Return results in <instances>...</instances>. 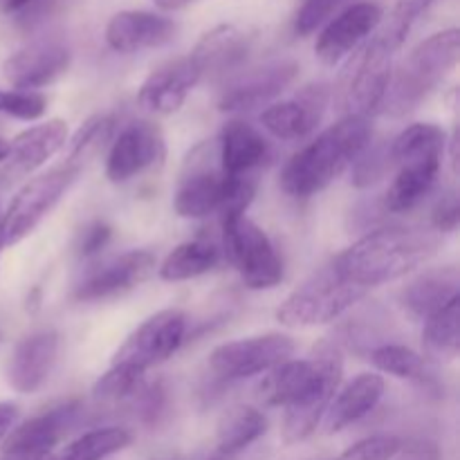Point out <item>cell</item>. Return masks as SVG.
<instances>
[{"instance_id":"f907efd6","label":"cell","mask_w":460,"mask_h":460,"mask_svg":"<svg viewBox=\"0 0 460 460\" xmlns=\"http://www.w3.org/2000/svg\"><path fill=\"white\" fill-rule=\"evenodd\" d=\"M39 460H58V456H54V454H45V456H40Z\"/></svg>"},{"instance_id":"c3c4849f","label":"cell","mask_w":460,"mask_h":460,"mask_svg":"<svg viewBox=\"0 0 460 460\" xmlns=\"http://www.w3.org/2000/svg\"><path fill=\"white\" fill-rule=\"evenodd\" d=\"M7 155H9V142L0 137V162L7 160Z\"/></svg>"},{"instance_id":"8992f818","label":"cell","mask_w":460,"mask_h":460,"mask_svg":"<svg viewBox=\"0 0 460 460\" xmlns=\"http://www.w3.org/2000/svg\"><path fill=\"white\" fill-rule=\"evenodd\" d=\"M368 295L367 288L350 283L337 272L335 265H326L296 288L277 310V319L288 328H310L340 319L346 310Z\"/></svg>"},{"instance_id":"7dc6e473","label":"cell","mask_w":460,"mask_h":460,"mask_svg":"<svg viewBox=\"0 0 460 460\" xmlns=\"http://www.w3.org/2000/svg\"><path fill=\"white\" fill-rule=\"evenodd\" d=\"M153 3H155V7H160L162 12H178V9L193 4L196 0H153Z\"/></svg>"},{"instance_id":"74e56055","label":"cell","mask_w":460,"mask_h":460,"mask_svg":"<svg viewBox=\"0 0 460 460\" xmlns=\"http://www.w3.org/2000/svg\"><path fill=\"white\" fill-rule=\"evenodd\" d=\"M349 3V0H304L299 4L295 13V34L301 39H308V36L317 34L332 16L341 12V7Z\"/></svg>"},{"instance_id":"44dd1931","label":"cell","mask_w":460,"mask_h":460,"mask_svg":"<svg viewBox=\"0 0 460 460\" xmlns=\"http://www.w3.org/2000/svg\"><path fill=\"white\" fill-rule=\"evenodd\" d=\"M58 358V335L39 331L21 340L7 364V382L16 394L31 395L48 382Z\"/></svg>"},{"instance_id":"ee69618b","label":"cell","mask_w":460,"mask_h":460,"mask_svg":"<svg viewBox=\"0 0 460 460\" xmlns=\"http://www.w3.org/2000/svg\"><path fill=\"white\" fill-rule=\"evenodd\" d=\"M460 220V205L456 191H447L438 200V205L434 207V214H431V225H434V232L438 234H452L456 232Z\"/></svg>"},{"instance_id":"8fae6325","label":"cell","mask_w":460,"mask_h":460,"mask_svg":"<svg viewBox=\"0 0 460 460\" xmlns=\"http://www.w3.org/2000/svg\"><path fill=\"white\" fill-rule=\"evenodd\" d=\"M295 353L292 337L281 332L247 337V340L227 341L211 350L209 367L220 380L236 382L247 377L270 373L279 364L288 362Z\"/></svg>"},{"instance_id":"5b68a950","label":"cell","mask_w":460,"mask_h":460,"mask_svg":"<svg viewBox=\"0 0 460 460\" xmlns=\"http://www.w3.org/2000/svg\"><path fill=\"white\" fill-rule=\"evenodd\" d=\"M460 58V31L456 27L438 31L411 49L407 61L391 76L385 111L400 117L418 106L454 67Z\"/></svg>"},{"instance_id":"30bf717a","label":"cell","mask_w":460,"mask_h":460,"mask_svg":"<svg viewBox=\"0 0 460 460\" xmlns=\"http://www.w3.org/2000/svg\"><path fill=\"white\" fill-rule=\"evenodd\" d=\"M187 337V314L182 310H160L139 328H135L124 344L112 355L111 367H126L146 373L173 358Z\"/></svg>"},{"instance_id":"1f68e13d","label":"cell","mask_w":460,"mask_h":460,"mask_svg":"<svg viewBox=\"0 0 460 460\" xmlns=\"http://www.w3.org/2000/svg\"><path fill=\"white\" fill-rule=\"evenodd\" d=\"M133 443V434L124 427H99L72 440L58 460H106L124 452Z\"/></svg>"},{"instance_id":"277c9868","label":"cell","mask_w":460,"mask_h":460,"mask_svg":"<svg viewBox=\"0 0 460 460\" xmlns=\"http://www.w3.org/2000/svg\"><path fill=\"white\" fill-rule=\"evenodd\" d=\"M254 193V178L225 175L218 164V144L205 142L184 162L173 207L180 218H207L211 214L247 211Z\"/></svg>"},{"instance_id":"836d02e7","label":"cell","mask_w":460,"mask_h":460,"mask_svg":"<svg viewBox=\"0 0 460 460\" xmlns=\"http://www.w3.org/2000/svg\"><path fill=\"white\" fill-rule=\"evenodd\" d=\"M112 128H115V117L112 115H93L79 126L72 139H67V162L75 166H84L88 157L99 153V148L111 142Z\"/></svg>"},{"instance_id":"d6a6232c","label":"cell","mask_w":460,"mask_h":460,"mask_svg":"<svg viewBox=\"0 0 460 460\" xmlns=\"http://www.w3.org/2000/svg\"><path fill=\"white\" fill-rule=\"evenodd\" d=\"M445 146H447V135H445L440 126L411 124L389 144L391 166L400 164V162L409 160V157L431 155V153L445 155Z\"/></svg>"},{"instance_id":"f546056e","label":"cell","mask_w":460,"mask_h":460,"mask_svg":"<svg viewBox=\"0 0 460 460\" xmlns=\"http://www.w3.org/2000/svg\"><path fill=\"white\" fill-rule=\"evenodd\" d=\"M220 263V250L209 241H187L175 247L157 268L162 281H191Z\"/></svg>"},{"instance_id":"d4e9b609","label":"cell","mask_w":460,"mask_h":460,"mask_svg":"<svg viewBox=\"0 0 460 460\" xmlns=\"http://www.w3.org/2000/svg\"><path fill=\"white\" fill-rule=\"evenodd\" d=\"M218 164L229 178L252 175L270 155V144L259 130L243 119L225 124L218 142Z\"/></svg>"},{"instance_id":"d6986e66","label":"cell","mask_w":460,"mask_h":460,"mask_svg":"<svg viewBox=\"0 0 460 460\" xmlns=\"http://www.w3.org/2000/svg\"><path fill=\"white\" fill-rule=\"evenodd\" d=\"M200 79L202 75L191 57L175 58L146 76L139 88L137 102L153 115H173L184 106L189 93L200 84Z\"/></svg>"},{"instance_id":"7a4b0ae2","label":"cell","mask_w":460,"mask_h":460,"mask_svg":"<svg viewBox=\"0 0 460 460\" xmlns=\"http://www.w3.org/2000/svg\"><path fill=\"white\" fill-rule=\"evenodd\" d=\"M440 236L422 227H380L341 252L332 265L337 272L359 288L395 281L438 254Z\"/></svg>"},{"instance_id":"83f0119b","label":"cell","mask_w":460,"mask_h":460,"mask_svg":"<svg viewBox=\"0 0 460 460\" xmlns=\"http://www.w3.org/2000/svg\"><path fill=\"white\" fill-rule=\"evenodd\" d=\"M265 431H268V418L259 409L247 404L227 409L216 429V454L225 458L236 456L263 438Z\"/></svg>"},{"instance_id":"3957f363","label":"cell","mask_w":460,"mask_h":460,"mask_svg":"<svg viewBox=\"0 0 460 460\" xmlns=\"http://www.w3.org/2000/svg\"><path fill=\"white\" fill-rule=\"evenodd\" d=\"M371 137V119L341 117L288 160L281 171L283 191L292 198L317 196L353 166Z\"/></svg>"},{"instance_id":"5bb4252c","label":"cell","mask_w":460,"mask_h":460,"mask_svg":"<svg viewBox=\"0 0 460 460\" xmlns=\"http://www.w3.org/2000/svg\"><path fill=\"white\" fill-rule=\"evenodd\" d=\"M382 18H385V12L380 4L371 0L349 4L319 30L314 54L326 66H337L355 49L362 48L364 40L382 25Z\"/></svg>"},{"instance_id":"e0dca14e","label":"cell","mask_w":460,"mask_h":460,"mask_svg":"<svg viewBox=\"0 0 460 460\" xmlns=\"http://www.w3.org/2000/svg\"><path fill=\"white\" fill-rule=\"evenodd\" d=\"M72 52L66 43L57 39L34 40L7 57L3 75L13 90L40 93L70 70Z\"/></svg>"},{"instance_id":"f35d334b","label":"cell","mask_w":460,"mask_h":460,"mask_svg":"<svg viewBox=\"0 0 460 460\" xmlns=\"http://www.w3.org/2000/svg\"><path fill=\"white\" fill-rule=\"evenodd\" d=\"M0 112L22 121H36L48 112V97L31 90H0Z\"/></svg>"},{"instance_id":"9c48e42d","label":"cell","mask_w":460,"mask_h":460,"mask_svg":"<svg viewBox=\"0 0 460 460\" xmlns=\"http://www.w3.org/2000/svg\"><path fill=\"white\" fill-rule=\"evenodd\" d=\"M225 250L250 290H272L283 281V261L268 234L245 211L223 214Z\"/></svg>"},{"instance_id":"484cf974","label":"cell","mask_w":460,"mask_h":460,"mask_svg":"<svg viewBox=\"0 0 460 460\" xmlns=\"http://www.w3.org/2000/svg\"><path fill=\"white\" fill-rule=\"evenodd\" d=\"M382 395H385V380H382V376H377V373H362V376H358L335 394L326 416H323V431L332 436L359 422L380 404Z\"/></svg>"},{"instance_id":"ab89813d","label":"cell","mask_w":460,"mask_h":460,"mask_svg":"<svg viewBox=\"0 0 460 460\" xmlns=\"http://www.w3.org/2000/svg\"><path fill=\"white\" fill-rule=\"evenodd\" d=\"M54 4L57 0H0V16L13 18L22 30H31L49 16Z\"/></svg>"},{"instance_id":"6da1fadb","label":"cell","mask_w":460,"mask_h":460,"mask_svg":"<svg viewBox=\"0 0 460 460\" xmlns=\"http://www.w3.org/2000/svg\"><path fill=\"white\" fill-rule=\"evenodd\" d=\"M341 376L344 355L340 344L331 340L319 341L310 359H288L270 371L261 391L270 407L286 409L283 443H304L317 431L340 391Z\"/></svg>"},{"instance_id":"ffe728a7","label":"cell","mask_w":460,"mask_h":460,"mask_svg":"<svg viewBox=\"0 0 460 460\" xmlns=\"http://www.w3.org/2000/svg\"><path fill=\"white\" fill-rule=\"evenodd\" d=\"M178 34L171 18L153 12H117L106 25L108 48L119 54H137L144 49L164 48Z\"/></svg>"},{"instance_id":"f1b7e54d","label":"cell","mask_w":460,"mask_h":460,"mask_svg":"<svg viewBox=\"0 0 460 460\" xmlns=\"http://www.w3.org/2000/svg\"><path fill=\"white\" fill-rule=\"evenodd\" d=\"M422 358L431 362H454L460 350V296L431 314L422 331Z\"/></svg>"},{"instance_id":"ac0fdd59","label":"cell","mask_w":460,"mask_h":460,"mask_svg":"<svg viewBox=\"0 0 460 460\" xmlns=\"http://www.w3.org/2000/svg\"><path fill=\"white\" fill-rule=\"evenodd\" d=\"M331 103V88L326 84H310L288 102L272 103L261 112V124L277 139H304L322 124Z\"/></svg>"},{"instance_id":"60d3db41","label":"cell","mask_w":460,"mask_h":460,"mask_svg":"<svg viewBox=\"0 0 460 460\" xmlns=\"http://www.w3.org/2000/svg\"><path fill=\"white\" fill-rule=\"evenodd\" d=\"M400 447H402V440L398 436L377 434L355 443L337 460H391Z\"/></svg>"},{"instance_id":"7bdbcfd3","label":"cell","mask_w":460,"mask_h":460,"mask_svg":"<svg viewBox=\"0 0 460 460\" xmlns=\"http://www.w3.org/2000/svg\"><path fill=\"white\" fill-rule=\"evenodd\" d=\"M135 400L139 402V418H142L146 425H155L166 409L164 385H162V382H155V385H144L142 391L135 395Z\"/></svg>"},{"instance_id":"7402d4cb","label":"cell","mask_w":460,"mask_h":460,"mask_svg":"<svg viewBox=\"0 0 460 460\" xmlns=\"http://www.w3.org/2000/svg\"><path fill=\"white\" fill-rule=\"evenodd\" d=\"M67 144V124L63 119H49L22 130L9 142V155L4 160L7 180L25 178L48 164Z\"/></svg>"},{"instance_id":"9a60e30c","label":"cell","mask_w":460,"mask_h":460,"mask_svg":"<svg viewBox=\"0 0 460 460\" xmlns=\"http://www.w3.org/2000/svg\"><path fill=\"white\" fill-rule=\"evenodd\" d=\"M166 157L164 135L151 121H133L111 144L106 157V178L121 184L135 175L162 164Z\"/></svg>"},{"instance_id":"8d00e7d4","label":"cell","mask_w":460,"mask_h":460,"mask_svg":"<svg viewBox=\"0 0 460 460\" xmlns=\"http://www.w3.org/2000/svg\"><path fill=\"white\" fill-rule=\"evenodd\" d=\"M391 171L389 144L385 142H368L364 151L359 153L358 160L353 162V184L359 189L373 187L380 182Z\"/></svg>"},{"instance_id":"2e32d148","label":"cell","mask_w":460,"mask_h":460,"mask_svg":"<svg viewBox=\"0 0 460 460\" xmlns=\"http://www.w3.org/2000/svg\"><path fill=\"white\" fill-rule=\"evenodd\" d=\"M157 261L151 252L133 250L117 259L106 261L85 274L84 281L75 288V299L81 304L108 301L135 290L153 277Z\"/></svg>"},{"instance_id":"d590c367","label":"cell","mask_w":460,"mask_h":460,"mask_svg":"<svg viewBox=\"0 0 460 460\" xmlns=\"http://www.w3.org/2000/svg\"><path fill=\"white\" fill-rule=\"evenodd\" d=\"M146 373H137L126 367H111L93 386L94 400L102 402H119V400L135 398L146 385Z\"/></svg>"},{"instance_id":"ba28073f","label":"cell","mask_w":460,"mask_h":460,"mask_svg":"<svg viewBox=\"0 0 460 460\" xmlns=\"http://www.w3.org/2000/svg\"><path fill=\"white\" fill-rule=\"evenodd\" d=\"M79 166L63 162V164L52 166L43 173L27 180L16 196L12 198L7 209L3 211V243L4 247L18 245L25 241L49 214L54 207L61 202V198L70 191L72 184L79 178Z\"/></svg>"},{"instance_id":"4316f807","label":"cell","mask_w":460,"mask_h":460,"mask_svg":"<svg viewBox=\"0 0 460 460\" xmlns=\"http://www.w3.org/2000/svg\"><path fill=\"white\" fill-rule=\"evenodd\" d=\"M247 52H250V36L238 30L236 25L223 22V25H216L205 31L189 57L205 76L236 70L247 58Z\"/></svg>"},{"instance_id":"603a6c76","label":"cell","mask_w":460,"mask_h":460,"mask_svg":"<svg viewBox=\"0 0 460 460\" xmlns=\"http://www.w3.org/2000/svg\"><path fill=\"white\" fill-rule=\"evenodd\" d=\"M440 164H443V155L438 153L409 157V160L395 164L398 173L382 198V207L386 214H404V211L416 209L434 189Z\"/></svg>"},{"instance_id":"b9f144b4","label":"cell","mask_w":460,"mask_h":460,"mask_svg":"<svg viewBox=\"0 0 460 460\" xmlns=\"http://www.w3.org/2000/svg\"><path fill=\"white\" fill-rule=\"evenodd\" d=\"M112 238V227L103 220H93V223L85 225L79 232L76 238V254L90 259V256H97L99 252L106 250L108 243Z\"/></svg>"},{"instance_id":"e575fe53","label":"cell","mask_w":460,"mask_h":460,"mask_svg":"<svg viewBox=\"0 0 460 460\" xmlns=\"http://www.w3.org/2000/svg\"><path fill=\"white\" fill-rule=\"evenodd\" d=\"M434 0H395L394 9L389 13V21H386L385 30L380 31V39L389 45L394 52H398L402 48V43L407 40L409 31L413 30L418 21L425 16L427 9L431 7Z\"/></svg>"},{"instance_id":"52a82bcc","label":"cell","mask_w":460,"mask_h":460,"mask_svg":"<svg viewBox=\"0 0 460 460\" xmlns=\"http://www.w3.org/2000/svg\"><path fill=\"white\" fill-rule=\"evenodd\" d=\"M394 54L380 36L355 49L337 85L335 102L341 117L371 119L380 111L394 76Z\"/></svg>"},{"instance_id":"4fadbf2b","label":"cell","mask_w":460,"mask_h":460,"mask_svg":"<svg viewBox=\"0 0 460 460\" xmlns=\"http://www.w3.org/2000/svg\"><path fill=\"white\" fill-rule=\"evenodd\" d=\"M79 413L81 402L70 400L13 427L3 440L0 460H39L45 454H52L63 436L72 429Z\"/></svg>"},{"instance_id":"4dcf8cb0","label":"cell","mask_w":460,"mask_h":460,"mask_svg":"<svg viewBox=\"0 0 460 460\" xmlns=\"http://www.w3.org/2000/svg\"><path fill=\"white\" fill-rule=\"evenodd\" d=\"M368 359L377 371L386 373V376L400 377V380H416L427 386L434 382L427 359L402 344L376 346L373 350H368Z\"/></svg>"},{"instance_id":"f6af8a7d","label":"cell","mask_w":460,"mask_h":460,"mask_svg":"<svg viewBox=\"0 0 460 460\" xmlns=\"http://www.w3.org/2000/svg\"><path fill=\"white\" fill-rule=\"evenodd\" d=\"M391 460H440V449L431 440H409Z\"/></svg>"},{"instance_id":"681fc988","label":"cell","mask_w":460,"mask_h":460,"mask_svg":"<svg viewBox=\"0 0 460 460\" xmlns=\"http://www.w3.org/2000/svg\"><path fill=\"white\" fill-rule=\"evenodd\" d=\"M0 220H3V211H0ZM4 243H3V227H0V252H3Z\"/></svg>"},{"instance_id":"bcb514c9","label":"cell","mask_w":460,"mask_h":460,"mask_svg":"<svg viewBox=\"0 0 460 460\" xmlns=\"http://www.w3.org/2000/svg\"><path fill=\"white\" fill-rule=\"evenodd\" d=\"M18 422V407L13 402H0V443Z\"/></svg>"},{"instance_id":"cb8c5ba5","label":"cell","mask_w":460,"mask_h":460,"mask_svg":"<svg viewBox=\"0 0 460 460\" xmlns=\"http://www.w3.org/2000/svg\"><path fill=\"white\" fill-rule=\"evenodd\" d=\"M460 286L458 270L447 268L427 270V272L413 277L407 286L400 290L398 301L404 313L413 319L427 322L431 314L443 310L452 299H456Z\"/></svg>"},{"instance_id":"7c38bea8","label":"cell","mask_w":460,"mask_h":460,"mask_svg":"<svg viewBox=\"0 0 460 460\" xmlns=\"http://www.w3.org/2000/svg\"><path fill=\"white\" fill-rule=\"evenodd\" d=\"M299 76V63L292 58L270 61L265 66L241 72L225 85L218 99V111L247 112L281 97Z\"/></svg>"}]
</instances>
